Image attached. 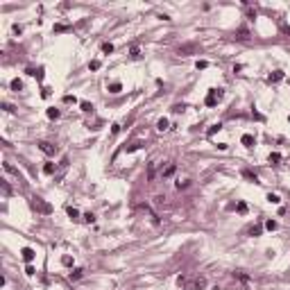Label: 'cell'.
I'll use <instances>...</instances> for the list:
<instances>
[{
  "instance_id": "6da1fadb",
  "label": "cell",
  "mask_w": 290,
  "mask_h": 290,
  "mask_svg": "<svg viewBox=\"0 0 290 290\" xmlns=\"http://www.w3.org/2000/svg\"><path fill=\"white\" fill-rule=\"evenodd\" d=\"M32 209L39 211V213H43V215H50L52 213V206L48 204L45 199H41V197H32Z\"/></svg>"
},
{
  "instance_id": "7a4b0ae2",
  "label": "cell",
  "mask_w": 290,
  "mask_h": 290,
  "mask_svg": "<svg viewBox=\"0 0 290 290\" xmlns=\"http://www.w3.org/2000/svg\"><path fill=\"white\" fill-rule=\"evenodd\" d=\"M39 150H41L43 154H48V157H54V154H57V148H54L52 143H48V141H41V143H39Z\"/></svg>"
},
{
  "instance_id": "3957f363",
  "label": "cell",
  "mask_w": 290,
  "mask_h": 290,
  "mask_svg": "<svg viewBox=\"0 0 290 290\" xmlns=\"http://www.w3.org/2000/svg\"><path fill=\"white\" fill-rule=\"evenodd\" d=\"M204 288H206V279L204 277H197L195 281L188 286V290H204Z\"/></svg>"
},
{
  "instance_id": "277c9868",
  "label": "cell",
  "mask_w": 290,
  "mask_h": 290,
  "mask_svg": "<svg viewBox=\"0 0 290 290\" xmlns=\"http://www.w3.org/2000/svg\"><path fill=\"white\" fill-rule=\"evenodd\" d=\"M175 172H177V166H175V163H168V166L161 170V177H163V179H168V177L175 175Z\"/></svg>"
},
{
  "instance_id": "5b68a950",
  "label": "cell",
  "mask_w": 290,
  "mask_h": 290,
  "mask_svg": "<svg viewBox=\"0 0 290 290\" xmlns=\"http://www.w3.org/2000/svg\"><path fill=\"white\" fill-rule=\"evenodd\" d=\"M281 80H283V70H274V73L267 75V84H277V82H281Z\"/></svg>"
},
{
  "instance_id": "8992f818",
  "label": "cell",
  "mask_w": 290,
  "mask_h": 290,
  "mask_svg": "<svg viewBox=\"0 0 290 290\" xmlns=\"http://www.w3.org/2000/svg\"><path fill=\"white\" fill-rule=\"evenodd\" d=\"M21 254H23V258L27 261V263H32V261H34V256H36V252H34L32 247H23V249H21Z\"/></svg>"
},
{
  "instance_id": "52a82bcc",
  "label": "cell",
  "mask_w": 290,
  "mask_h": 290,
  "mask_svg": "<svg viewBox=\"0 0 290 290\" xmlns=\"http://www.w3.org/2000/svg\"><path fill=\"white\" fill-rule=\"evenodd\" d=\"M197 50H199V48L195 43H186V45L179 48V54H190V52H197Z\"/></svg>"
},
{
  "instance_id": "ba28073f",
  "label": "cell",
  "mask_w": 290,
  "mask_h": 290,
  "mask_svg": "<svg viewBox=\"0 0 290 290\" xmlns=\"http://www.w3.org/2000/svg\"><path fill=\"white\" fill-rule=\"evenodd\" d=\"M220 98H218V95H215V89H211V93L206 95V100H204V104H206V107H215V102H218Z\"/></svg>"
},
{
  "instance_id": "9c48e42d",
  "label": "cell",
  "mask_w": 290,
  "mask_h": 290,
  "mask_svg": "<svg viewBox=\"0 0 290 290\" xmlns=\"http://www.w3.org/2000/svg\"><path fill=\"white\" fill-rule=\"evenodd\" d=\"M236 39L238 41H249V30L247 27H240V30L236 32Z\"/></svg>"
},
{
  "instance_id": "30bf717a",
  "label": "cell",
  "mask_w": 290,
  "mask_h": 290,
  "mask_svg": "<svg viewBox=\"0 0 290 290\" xmlns=\"http://www.w3.org/2000/svg\"><path fill=\"white\" fill-rule=\"evenodd\" d=\"M240 143H243L245 148H252V145H254V136H252V134H243V138H240Z\"/></svg>"
},
{
  "instance_id": "8fae6325",
  "label": "cell",
  "mask_w": 290,
  "mask_h": 290,
  "mask_svg": "<svg viewBox=\"0 0 290 290\" xmlns=\"http://www.w3.org/2000/svg\"><path fill=\"white\" fill-rule=\"evenodd\" d=\"M120 91H122V84H120V82H111V84H109V93L116 95V93H120Z\"/></svg>"
},
{
  "instance_id": "7c38bea8",
  "label": "cell",
  "mask_w": 290,
  "mask_h": 290,
  "mask_svg": "<svg viewBox=\"0 0 290 290\" xmlns=\"http://www.w3.org/2000/svg\"><path fill=\"white\" fill-rule=\"evenodd\" d=\"M59 116H61V111H59V109H54V107H52V109H48V118H50V120H57Z\"/></svg>"
},
{
  "instance_id": "4fadbf2b",
  "label": "cell",
  "mask_w": 290,
  "mask_h": 290,
  "mask_svg": "<svg viewBox=\"0 0 290 290\" xmlns=\"http://www.w3.org/2000/svg\"><path fill=\"white\" fill-rule=\"evenodd\" d=\"M243 177L249 179V181H254V184H258V177L254 175V172H249V170H243Z\"/></svg>"
},
{
  "instance_id": "5bb4252c",
  "label": "cell",
  "mask_w": 290,
  "mask_h": 290,
  "mask_svg": "<svg viewBox=\"0 0 290 290\" xmlns=\"http://www.w3.org/2000/svg\"><path fill=\"white\" fill-rule=\"evenodd\" d=\"M267 202H270V204H279V202H281V197H279L277 193H267Z\"/></svg>"
},
{
  "instance_id": "9a60e30c",
  "label": "cell",
  "mask_w": 290,
  "mask_h": 290,
  "mask_svg": "<svg viewBox=\"0 0 290 290\" xmlns=\"http://www.w3.org/2000/svg\"><path fill=\"white\" fill-rule=\"evenodd\" d=\"M0 188H3V195H5V197L12 195V188H9V184H7V181H0Z\"/></svg>"
},
{
  "instance_id": "2e32d148",
  "label": "cell",
  "mask_w": 290,
  "mask_h": 290,
  "mask_svg": "<svg viewBox=\"0 0 290 290\" xmlns=\"http://www.w3.org/2000/svg\"><path fill=\"white\" fill-rule=\"evenodd\" d=\"M157 129H159V132H166V129H168V118H161V120L157 122Z\"/></svg>"
},
{
  "instance_id": "e0dca14e",
  "label": "cell",
  "mask_w": 290,
  "mask_h": 290,
  "mask_svg": "<svg viewBox=\"0 0 290 290\" xmlns=\"http://www.w3.org/2000/svg\"><path fill=\"white\" fill-rule=\"evenodd\" d=\"M12 91H16V93L23 91V82L21 80H12Z\"/></svg>"
},
{
  "instance_id": "ac0fdd59",
  "label": "cell",
  "mask_w": 290,
  "mask_h": 290,
  "mask_svg": "<svg viewBox=\"0 0 290 290\" xmlns=\"http://www.w3.org/2000/svg\"><path fill=\"white\" fill-rule=\"evenodd\" d=\"M265 229H267V231H277V229H279L277 220H267V222H265Z\"/></svg>"
},
{
  "instance_id": "d6986e66",
  "label": "cell",
  "mask_w": 290,
  "mask_h": 290,
  "mask_svg": "<svg viewBox=\"0 0 290 290\" xmlns=\"http://www.w3.org/2000/svg\"><path fill=\"white\" fill-rule=\"evenodd\" d=\"M267 161H270V163H279V161H281V154H279V152H272V154L267 157Z\"/></svg>"
},
{
  "instance_id": "ffe728a7",
  "label": "cell",
  "mask_w": 290,
  "mask_h": 290,
  "mask_svg": "<svg viewBox=\"0 0 290 290\" xmlns=\"http://www.w3.org/2000/svg\"><path fill=\"white\" fill-rule=\"evenodd\" d=\"M70 281H77V279H82V270H73V272L68 274Z\"/></svg>"
},
{
  "instance_id": "44dd1931",
  "label": "cell",
  "mask_w": 290,
  "mask_h": 290,
  "mask_svg": "<svg viewBox=\"0 0 290 290\" xmlns=\"http://www.w3.org/2000/svg\"><path fill=\"white\" fill-rule=\"evenodd\" d=\"M68 218H73V220H77V218H80V211H77L75 206H68Z\"/></svg>"
},
{
  "instance_id": "7402d4cb",
  "label": "cell",
  "mask_w": 290,
  "mask_h": 290,
  "mask_svg": "<svg viewBox=\"0 0 290 290\" xmlns=\"http://www.w3.org/2000/svg\"><path fill=\"white\" fill-rule=\"evenodd\" d=\"M236 211H238V213H247V204H245V202H238V204H236Z\"/></svg>"
},
{
  "instance_id": "603a6c76",
  "label": "cell",
  "mask_w": 290,
  "mask_h": 290,
  "mask_svg": "<svg viewBox=\"0 0 290 290\" xmlns=\"http://www.w3.org/2000/svg\"><path fill=\"white\" fill-rule=\"evenodd\" d=\"M195 68H197V70H204V68H209V61H204V59H199V61L195 64Z\"/></svg>"
},
{
  "instance_id": "cb8c5ba5",
  "label": "cell",
  "mask_w": 290,
  "mask_h": 290,
  "mask_svg": "<svg viewBox=\"0 0 290 290\" xmlns=\"http://www.w3.org/2000/svg\"><path fill=\"white\" fill-rule=\"evenodd\" d=\"M80 107H82V111H86V113L93 111V104H91V102H80Z\"/></svg>"
},
{
  "instance_id": "d4e9b609",
  "label": "cell",
  "mask_w": 290,
  "mask_h": 290,
  "mask_svg": "<svg viewBox=\"0 0 290 290\" xmlns=\"http://www.w3.org/2000/svg\"><path fill=\"white\" fill-rule=\"evenodd\" d=\"M43 172H45V175H52V172H54V166H52V163H45V166H43Z\"/></svg>"
},
{
  "instance_id": "484cf974",
  "label": "cell",
  "mask_w": 290,
  "mask_h": 290,
  "mask_svg": "<svg viewBox=\"0 0 290 290\" xmlns=\"http://www.w3.org/2000/svg\"><path fill=\"white\" fill-rule=\"evenodd\" d=\"M102 52H104V54L113 52V43H104V45H102Z\"/></svg>"
},
{
  "instance_id": "4316f807",
  "label": "cell",
  "mask_w": 290,
  "mask_h": 290,
  "mask_svg": "<svg viewBox=\"0 0 290 290\" xmlns=\"http://www.w3.org/2000/svg\"><path fill=\"white\" fill-rule=\"evenodd\" d=\"M100 66H102V64H100L98 59H93V61L89 64V68H91V70H100Z\"/></svg>"
},
{
  "instance_id": "83f0119b",
  "label": "cell",
  "mask_w": 290,
  "mask_h": 290,
  "mask_svg": "<svg viewBox=\"0 0 290 290\" xmlns=\"http://www.w3.org/2000/svg\"><path fill=\"white\" fill-rule=\"evenodd\" d=\"M129 54L134 57V59H136V57L141 54V50H138V45H132V50H129Z\"/></svg>"
},
{
  "instance_id": "f1b7e54d",
  "label": "cell",
  "mask_w": 290,
  "mask_h": 290,
  "mask_svg": "<svg viewBox=\"0 0 290 290\" xmlns=\"http://www.w3.org/2000/svg\"><path fill=\"white\" fill-rule=\"evenodd\" d=\"M220 129H222V125H220V122H218V125H213V127L209 129V136H213V134H215V132H220Z\"/></svg>"
},
{
  "instance_id": "f546056e",
  "label": "cell",
  "mask_w": 290,
  "mask_h": 290,
  "mask_svg": "<svg viewBox=\"0 0 290 290\" xmlns=\"http://www.w3.org/2000/svg\"><path fill=\"white\" fill-rule=\"evenodd\" d=\"M64 102H73V104H77V98H75V95H64Z\"/></svg>"
},
{
  "instance_id": "4dcf8cb0",
  "label": "cell",
  "mask_w": 290,
  "mask_h": 290,
  "mask_svg": "<svg viewBox=\"0 0 290 290\" xmlns=\"http://www.w3.org/2000/svg\"><path fill=\"white\" fill-rule=\"evenodd\" d=\"M84 222H89V225H91V222H95V215L93 213H84Z\"/></svg>"
},
{
  "instance_id": "1f68e13d",
  "label": "cell",
  "mask_w": 290,
  "mask_h": 290,
  "mask_svg": "<svg viewBox=\"0 0 290 290\" xmlns=\"http://www.w3.org/2000/svg\"><path fill=\"white\" fill-rule=\"evenodd\" d=\"M143 143H132V145H127V152H134V150H138Z\"/></svg>"
},
{
  "instance_id": "d6a6232c",
  "label": "cell",
  "mask_w": 290,
  "mask_h": 290,
  "mask_svg": "<svg viewBox=\"0 0 290 290\" xmlns=\"http://www.w3.org/2000/svg\"><path fill=\"white\" fill-rule=\"evenodd\" d=\"M61 263L70 267V265H73V258H70V256H61Z\"/></svg>"
},
{
  "instance_id": "836d02e7",
  "label": "cell",
  "mask_w": 290,
  "mask_h": 290,
  "mask_svg": "<svg viewBox=\"0 0 290 290\" xmlns=\"http://www.w3.org/2000/svg\"><path fill=\"white\" fill-rule=\"evenodd\" d=\"M249 236H261V227H252L249 229Z\"/></svg>"
},
{
  "instance_id": "e575fe53",
  "label": "cell",
  "mask_w": 290,
  "mask_h": 290,
  "mask_svg": "<svg viewBox=\"0 0 290 290\" xmlns=\"http://www.w3.org/2000/svg\"><path fill=\"white\" fill-rule=\"evenodd\" d=\"M41 98H43V100L50 98V89H41Z\"/></svg>"
},
{
  "instance_id": "d590c367",
  "label": "cell",
  "mask_w": 290,
  "mask_h": 290,
  "mask_svg": "<svg viewBox=\"0 0 290 290\" xmlns=\"http://www.w3.org/2000/svg\"><path fill=\"white\" fill-rule=\"evenodd\" d=\"M34 272H36V270H34V267H32V265H27V267H25V274H27V277H32V274H34Z\"/></svg>"
},
{
  "instance_id": "8d00e7d4",
  "label": "cell",
  "mask_w": 290,
  "mask_h": 290,
  "mask_svg": "<svg viewBox=\"0 0 290 290\" xmlns=\"http://www.w3.org/2000/svg\"><path fill=\"white\" fill-rule=\"evenodd\" d=\"M66 30H68L66 25H54V32H66Z\"/></svg>"
},
{
  "instance_id": "74e56055",
  "label": "cell",
  "mask_w": 290,
  "mask_h": 290,
  "mask_svg": "<svg viewBox=\"0 0 290 290\" xmlns=\"http://www.w3.org/2000/svg\"><path fill=\"white\" fill-rule=\"evenodd\" d=\"M3 109H5V111H9V113L14 111V107H12V104H9V102H5V104H3Z\"/></svg>"
},
{
  "instance_id": "f35d334b",
  "label": "cell",
  "mask_w": 290,
  "mask_h": 290,
  "mask_svg": "<svg viewBox=\"0 0 290 290\" xmlns=\"http://www.w3.org/2000/svg\"><path fill=\"white\" fill-rule=\"evenodd\" d=\"M177 188L181 190V188H188V181H177Z\"/></svg>"
},
{
  "instance_id": "ab89813d",
  "label": "cell",
  "mask_w": 290,
  "mask_h": 290,
  "mask_svg": "<svg viewBox=\"0 0 290 290\" xmlns=\"http://www.w3.org/2000/svg\"><path fill=\"white\" fill-rule=\"evenodd\" d=\"M236 277H238V279H243V281H249V277H247V274H243V272H236Z\"/></svg>"
},
{
  "instance_id": "60d3db41",
  "label": "cell",
  "mask_w": 290,
  "mask_h": 290,
  "mask_svg": "<svg viewBox=\"0 0 290 290\" xmlns=\"http://www.w3.org/2000/svg\"><path fill=\"white\" fill-rule=\"evenodd\" d=\"M120 132V125H111V134H118Z\"/></svg>"
},
{
  "instance_id": "b9f144b4",
  "label": "cell",
  "mask_w": 290,
  "mask_h": 290,
  "mask_svg": "<svg viewBox=\"0 0 290 290\" xmlns=\"http://www.w3.org/2000/svg\"><path fill=\"white\" fill-rule=\"evenodd\" d=\"M288 122H290V116H288Z\"/></svg>"
}]
</instances>
